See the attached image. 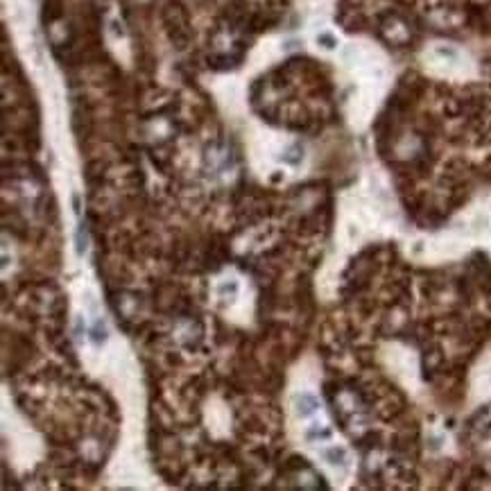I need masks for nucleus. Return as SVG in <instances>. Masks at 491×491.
<instances>
[{"instance_id":"f257e3e1","label":"nucleus","mask_w":491,"mask_h":491,"mask_svg":"<svg viewBox=\"0 0 491 491\" xmlns=\"http://www.w3.org/2000/svg\"><path fill=\"white\" fill-rule=\"evenodd\" d=\"M295 408H297V414H299V417H310V414L320 408V401H317L312 394L303 392L295 398Z\"/></svg>"},{"instance_id":"f03ea898","label":"nucleus","mask_w":491,"mask_h":491,"mask_svg":"<svg viewBox=\"0 0 491 491\" xmlns=\"http://www.w3.org/2000/svg\"><path fill=\"white\" fill-rule=\"evenodd\" d=\"M324 457H326L331 464H335V467H337V464L346 462V450H344L342 446H333V448H328L326 453H324Z\"/></svg>"},{"instance_id":"7ed1b4c3","label":"nucleus","mask_w":491,"mask_h":491,"mask_svg":"<svg viewBox=\"0 0 491 491\" xmlns=\"http://www.w3.org/2000/svg\"><path fill=\"white\" fill-rule=\"evenodd\" d=\"M91 340H93L95 344L107 342V328H104V324H102V322H95L93 331H91Z\"/></svg>"},{"instance_id":"20e7f679","label":"nucleus","mask_w":491,"mask_h":491,"mask_svg":"<svg viewBox=\"0 0 491 491\" xmlns=\"http://www.w3.org/2000/svg\"><path fill=\"white\" fill-rule=\"evenodd\" d=\"M84 249H86V236H84V224H82L77 231V254H84Z\"/></svg>"},{"instance_id":"39448f33","label":"nucleus","mask_w":491,"mask_h":491,"mask_svg":"<svg viewBox=\"0 0 491 491\" xmlns=\"http://www.w3.org/2000/svg\"><path fill=\"white\" fill-rule=\"evenodd\" d=\"M320 43H324L326 48H335V39H333V34H322L320 39H317Z\"/></svg>"},{"instance_id":"423d86ee","label":"nucleus","mask_w":491,"mask_h":491,"mask_svg":"<svg viewBox=\"0 0 491 491\" xmlns=\"http://www.w3.org/2000/svg\"><path fill=\"white\" fill-rule=\"evenodd\" d=\"M236 290H238L236 283H229V285H222V287H220V295H224V292H236Z\"/></svg>"}]
</instances>
